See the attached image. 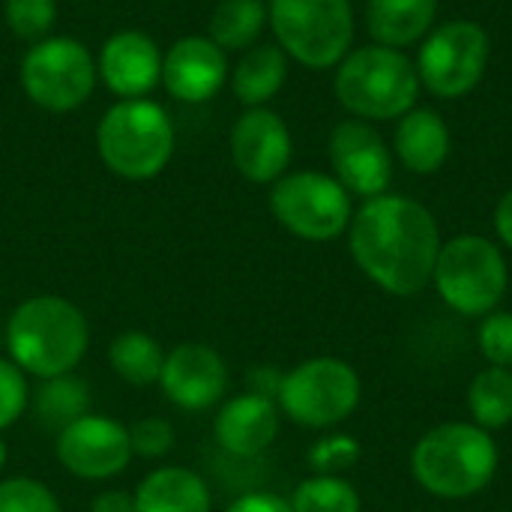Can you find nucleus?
Segmentation results:
<instances>
[{
    "mask_svg": "<svg viewBox=\"0 0 512 512\" xmlns=\"http://www.w3.org/2000/svg\"><path fill=\"white\" fill-rule=\"evenodd\" d=\"M0 512H63L57 495L33 477L0 480Z\"/></svg>",
    "mask_w": 512,
    "mask_h": 512,
    "instance_id": "29",
    "label": "nucleus"
},
{
    "mask_svg": "<svg viewBox=\"0 0 512 512\" xmlns=\"http://www.w3.org/2000/svg\"><path fill=\"white\" fill-rule=\"evenodd\" d=\"M348 228L357 267L387 294L414 297L432 282L441 231L420 201L405 195L366 198Z\"/></svg>",
    "mask_w": 512,
    "mask_h": 512,
    "instance_id": "1",
    "label": "nucleus"
},
{
    "mask_svg": "<svg viewBox=\"0 0 512 512\" xmlns=\"http://www.w3.org/2000/svg\"><path fill=\"white\" fill-rule=\"evenodd\" d=\"M90 512H135V495L123 489L99 492L90 504Z\"/></svg>",
    "mask_w": 512,
    "mask_h": 512,
    "instance_id": "35",
    "label": "nucleus"
},
{
    "mask_svg": "<svg viewBox=\"0 0 512 512\" xmlns=\"http://www.w3.org/2000/svg\"><path fill=\"white\" fill-rule=\"evenodd\" d=\"M288 504L294 512H360V495L351 483L333 474H318L303 480Z\"/></svg>",
    "mask_w": 512,
    "mask_h": 512,
    "instance_id": "27",
    "label": "nucleus"
},
{
    "mask_svg": "<svg viewBox=\"0 0 512 512\" xmlns=\"http://www.w3.org/2000/svg\"><path fill=\"white\" fill-rule=\"evenodd\" d=\"M498 471V447L486 429L444 423L411 453L414 480L435 498L462 501L483 492Z\"/></svg>",
    "mask_w": 512,
    "mask_h": 512,
    "instance_id": "3",
    "label": "nucleus"
},
{
    "mask_svg": "<svg viewBox=\"0 0 512 512\" xmlns=\"http://www.w3.org/2000/svg\"><path fill=\"white\" fill-rule=\"evenodd\" d=\"M30 405V384L27 375L9 360L0 357V432L15 426Z\"/></svg>",
    "mask_w": 512,
    "mask_h": 512,
    "instance_id": "30",
    "label": "nucleus"
},
{
    "mask_svg": "<svg viewBox=\"0 0 512 512\" xmlns=\"http://www.w3.org/2000/svg\"><path fill=\"white\" fill-rule=\"evenodd\" d=\"M96 60L90 48L69 36H45L21 57V87L33 105L51 114L81 108L96 87Z\"/></svg>",
    "mask_w": 512,
    "mask_h": 512,
    "instance_id": "8",
    "label": "nucleus"
},
{
    "mask_svg": "<svg viewBox=\"0 0 512 512\" xmlns=\"http://www.w3.org/2000/svg\"><path fill=\"white\" fill-rule=\"evenodd\" d=\"M132 456L141 459H162L174 447V426L165 417H144L129 426Z\"/></svg>",
    "mask_w": 512,
    "mask_h": 512,
    "instance_id": "31",
    "label": "nucleus"
},
{
    "mask_svg": "<svg viewBox=\"0 0 512 512\" xmlns=\"http://www.w3.org/2000/svg\"><path fill=\"white\" fill-rule=\"evenodd\" d=\"M495 228H498V237L512 249V189L495 207Z\"/></svg>",
    "mask_w": 512,
    "mask_h": 512,
    "instance_id": "36",
    "label": "nucleus"
},
{
    "mask_svg": "<svg viewBox=\"0 0 512 512\" xmlns=\"http://www.w3.org/2000/svg\"><path fill=\"white\" fill-rule=\"evenodd\" d=\"M156 384L180 411H210L228 393V366L216 348L204 342H180L165 351Z\"/></svg>",
    "mask_w": 512,
    "mask_h": 512,
    "instance_id": "13",
    "label": "nucleus"
},
{
    "mask_svg": "<svg viewBox=\"0 0 512 512\" xmlns=\"http://www.w3.org/2000/svg\"><path fill=\"white\" fill-rule=\"evenodd\" d=\"M288 78V54L279 45H252L231 69V90L246 108H264Z\"/></svg>",
    "mask_w": 512,
    "mask_h": 512,
    "instance_id": "22",
    "label": "nucleus"
},
{
    "mask_svg": "<svg viewBox=\"0 0 512 512\" xmlns=\"http://www.w3.org/2000/svg\"><path fill=\"white\" fill-rule=\"evenodd\" d=\"M225 81L228 57L210 36H183L162 54V84L180 102H210Z\"/></svg>",
    "mask_w": 512,
    "mask_h": 512,
    "instance_id": "17",
    "label": "nucleus"
},
{
    "mask_svg": "<svg viewBox=\"0 0 512 512\" xmlns=\"http://www.w3.org/2000/svg\"><path fill=\"white\" fill-rule=\"evenodd\" d=\"M270 210L285 231L309 243L342 237L354 219L351 192L336 177L321 171L282 174L273 183Z\"/></svg>",
    "mask_w": 512,
    "mask_h": 512,
    "instance_id": "9",
    "label": "nucleus"
},
{
    "mask_svg": "<svg viewBox=\"0 0 512 512\" xmlns=\"http://www.w3.org/2000/svg\"><path fill=\"white\" fill-rule=\"evenodd\" d=\"M438 15V0H369L366 30L378 45L405 48L420 42Z\"/></svg>",
    "mask_w": 512,
    "mask_h": 512,
    "instance_id": "21",
    "label": "nucleus"
},
{
    "mask_svg": "<svg viewBox=\"0 0 512 512\" xmlns=\"http://www.w3.org/2000/svg\"><path fill=\"white\" fill-rule=\"evenodd\" d=\"M90 324L84 312L57 294H36L12 309L3 324L9 360L39 381L69 375L87 354Z\"/></svg>",
    "mask_w": 512,
    "mask_h": 512,
    "instance_id": "2",
    "label": "nucleus"
},
{
    "mask_svg": "<svg viewBox=\"0 0 512 512\" xmlns=\"http://www.w3.org/2000/svg\"><path fill=\"white\" fill-rule=\"evenodd\" d=\"M30 405H33L36 426L57 438L66 426L90 414V387L75 372L45 378L39 390L30 393Z\"/></svg>",
    "mask_w": 512,
    "mask_h": 512,
    "instance_id": "23",
    "label": "nucleus"
},
{
    "mask_svg": "<svg viewBox=\"0 0 512 512\" xmlns=\"http://www.w3.org/2000/svg\"><path fill=\"white\" fill-rule=\"evenodd\" d=\"M132 495L135 512H213V492L207 480L180 465L150 471Z\"/></svg>",
    "mask_w": 512,
    "mask_h": 512,
    "instance_id": "19",
    "label": "nucleus"
},
{
    "mask_svg": "<svg viewBox=\"0 0 512 512\" xmlns=\"http://www.w3.org/2000/svg\"><path fill=\"white\" fill-rule=\"evenodd\" d=\"M336 180L363 198H378L393 180V153L366 120H345L330 135Z\"/></svg>",
    "mask_w": 512,
    "mask_h": 512,
    "instance_id": "14",
    "label": "nucleus"
},
{
    "mask_svg": "<svg viewBox=\"0 0 512 512\" xmlns=\"http://www.w3.org/2000/svg\"><path fill=\"white\" fill-rule=\"evenodd\" d=\"M225 512H294L291 504L273 492H249V495H240L231 507Z\"/></svg>",
    "mask_w": 512,
    "mask_h": 512,
    "instance_id": "34",
    "label": "nucleus"
},
{
    "mask_svg": "<svg viewBox=\"0 0 512 512\" xmlns=\"http://www.w3.org/2000/svg\"><path fill=\"white\" fill-rule=\"evenodd\" d=\"M336 99L360 120H396L417 108V66L387 45L354 48L336 66Z\"/></svg>",
    "mask_w": 512,
    "mask_h": 512,
    "instance_id": "5",
    "label": "nucleus"
},
{
    "mask_svg": "<svg viewBox=\"0 0 512 512\" xmlns=\"http://www.w3.org/2000/svg\"><path fill=\"white\" fill-rule=\"evenodd\" d=\"M264 0H219L210 15V39L222 51H249L267 27Z\"/></svg>",
    "mask_w": 512,
    "mask_h": 512,
    "instance_id": "24",
    "label": "nucleus"
},
{
    "mask_svg": "<svg viewBox=\"0 0 512 512\" xmlns=\"http://www.w3.org/2000/svg\"><path fill=\"white\" fill-rule=\"evenodd\" d=\"M57 462L78 480H111L132 462L129 426L108 414H84L54 441Z\"/></svg>",
    "mask_w": 512,
    "mask_h": 512,
    "instance_id": "12",
    "label": "nucleus"
},
{
    "mask_svg": "<svg viewBox=\"0 0 512 512\" xmlns=\"http://www.w3.org/2000/svg\"><path fill=\"white\" fill-rule=\"evenodd\" d=\"M480 351L492 366L512 369V315L510 312H489L480 324Z\"/></svg>",
    "mask_w": 512,
    "mask_h": 512,
    "instance_id": "32",
    "label": "nucleus"
},
{
    "mask_svg": "<svg viewBox=\"0 0 512 512\" xmlns=\"http://www.w3.org/2000/svg\"><path fill=\"white\" fill-rule=\"evenodd\" d=\"M231 162L249 183H276L291 162L294 144L285 120L270 108H249L231 129Z\"/></svg>",
    "mask_w": 512,
    "mask_h": 512,
    "instance_id": "15",
    "label": "nucleus"
},
{
    "mask_svg": "<svg viewBox=\"0 0 512 512\" xmlns=\"http://www.w3.org/2000/svg\"><path fill=\"white\" fill-rule=\"evenodd\" d=\"M432 282L450 309L468 318H486L507 291V261L492 240L462 234L441 246Z\"/></svg>",
    "mask_w": 512,
    "mask_h": 512,
    "instance_id": "7",
    "label": "nucleus"
},
{
    "mask_svg": "<svg viewBox=\"0 0 512 512\" xmlns=\"http://www.w3.org/2000/svg\"><path fill=\"white\" fill-rule=\"evenodd\" d=\"M3 18L18 39L33 45L51 36V27L57 21V3L54 0H3Z\"/></svg>",
    "mask_w": 512,
    "mask_h": 512,
    "instance_id": "28",
    "label": "nucleus"
},
{
    "mask_svg": "<svg viewBox=\"0 0 512 512\" xmlns=\"http://www.w3.org/2000/svg\"><path fill=\"white\" fill-rule=\"evenodd\" d=\"M0 348H3V324H0Z\"/></svg>",
    "mask_w": 512,
    "mask_h": 512,
    "instance_id": "38",
    "label": "nucleus"
},
{
    "mask_svg": "<svg viewBox=\"0 0 512 512\" xmlns=\"http://www.w3.org/2000/svg\"><path fill=\"white\" fill-rule=\"evenodd\" d=\"M96 72L117 99H144L162 81V51L153 36L120 30L99 48Z\"/></svg>",
    "mask_w": 512,
    "mask_h": 512,
    "instance_id": "16",
    "label": "nucleus"
},
{
    "mask_svg": "<svg viewBox=\"0 0 512 512\" xmlns=\"http://www.w3.org/2000/svg\"><path fill=\"white\" fill-rule=\"evenodd\" d=\"M279 405L261 393H240L216 411L213 438L216 444L237 459L261 456L279 435Z\"/></svg>",
    "mask_w": 512,
    "mask_h": 512,
    "instance_id": "18",
    "label": "nucleus"
},
{
    "mask_svg": "<svg viewBox=\"0 0 512 512\" xmlns=\"http://www.w3.org/2000/svg\"><path fill=\"white\" fill-rule=\"evenodd\" d=\"M279 48L309 69L339 66L354 42L351 0H267Z\"/></svg>",
    "mask_w": 512,
    "mask_h": 512,
    "instance_id": "6",
    "label": "nucleus"
},
{
    "mask_svg": "<svg viewBox=\"0 0 512 512\" xmlns=\"http://www.w3.org/2000/svg\"><path fill=\"white\" fill-rule=\"evenodd\" d=\"M489 57L492 45L486 27L456 18L426 36L414 66L429 93L438 99H462L483 81Z\"/></svg>",
    "mask_w": 512,
    "mask_h": 512,
    "instance_id": "11",
    "label": "nucleus"
},
{
    "mask_svg": "<svg viewBox=\"0 0 512 512\" xmlns=\"http://www.w3.org/2000/svg\"><path fill=\"white\" fill-rule=\"evenodd\" d=\"M96 150L105 168L123 180L141 183L159 177L174 156V126L153 99H120L96 129Z\"/></svg>",
    "mask_w": 512,
    "mask_h": 512,
    "instance_id": "4",
    "label": "nucleus"
},
{
    "mask_svg": "<svg viewBox=\"0 0 512 512\" xmlns=\"http://www.w3.org/2000/svg\"><path fill=\"white\" fill-rule=\"evenodd\" d=\"M165 363V348L159 339L141 330H129L111 339L108 345V366L117 378H123L132 387H150L159 381Z\"/></svg>",
    "mask_w": 512,
    "mask_h": 512,
    "instance_id": "25",
    "label": "nucleus"
},
{
    "mask_svg": "<svg viewBox=\"0 0 512 512\" xmlns=\"http://www.w3.org/2000/svg\"><path fill=\"white\" fill-rule=\"evenodd\" d=\"M312 465L318 471H333V468H348L357 459V447L351 438H327L309 453Z\"/></svg>",
    "mask_w": 512,
    "mask_h": 512,
    "instance_id": "33",
    "label": "nucleus"
},
{
    "mask_svg": "<svg viewBox=\"0 0 512 512\" xmlns=\"http://www.w3.org/2000/svg\"><path fill=\"white\" fill-rule=\"evenodd\" d=\"M6 459H9V450H6V441H0V471L6 468Z\"/></svg>",
    "mask_w": 512,
    "mask_h": 512,
    "instance_id": "37",
    "label": "nucleus"
},
{
    "mask_svg": "<svg viewBox=\"0 0 512 512\" xmlns=\"http://www.w3.org/2000/svg\"><path fill=\"white\" fill-rule=\"evenodd\" d=\"M468 408L480 429H504L512 423V372L501 366L483 369L468 390Z\"/></svg>",
    "mask_w": 512,
    "mask_h": 512,
    "instance_id": "26",
    "label": "nucleus"
},
{
    "mask_svg": "<svg viewBox=\"0 0 512 512\" xmlns=\"http://www.w3.org/2000/svg\"><path fill=\"white\" fill-rule=\"evenodd\" d=\"M396 156L414 174H435L450 156V129L435 108H411L396 126Z\"/></svg>",
    "mask_w": 512,
    "mask_h": 512,
    "instance_id": "20",
    "label": "nucleus"
},
{
    "mask_svg": "<svg viewBox=\"0 0 512 512\" xmlns=\"http://www.w3.org/2000/svg\"><path fill=\"white\" fill-rule=\"evenodd\" d=\"M276 402L297 426L327 429L348 420L360 405V378L345 360L315 357L282 375Z\"/></svg>",
    "mask_w": 512,
    "mask_h": 512,
    "instance_id": "10",
    "label": "nucleus"
}]
</instances>
